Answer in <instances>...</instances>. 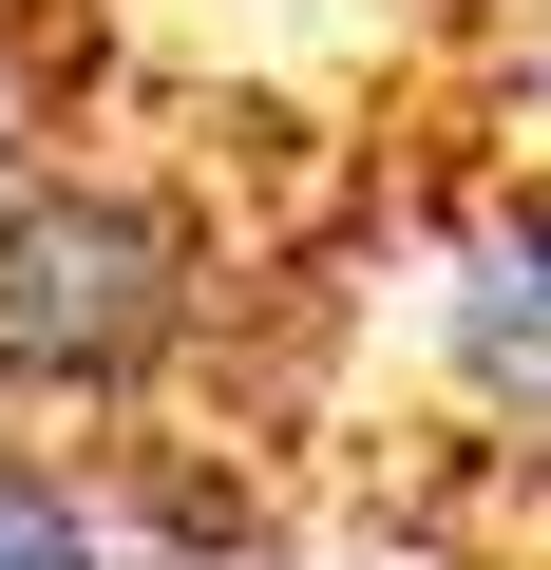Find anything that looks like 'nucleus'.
I'll list each match as a JSON object with an SVG mask.
<instances>
[{
    "instance_id": "obj_1",
    "label": "nucleus",
    "mask_w": 551,
    "mask_h": 570,
    "mask_svg": "<svg viewBox=\"0 0 551 570\" xmlns=\"http://www.w3.org/2000/svg\"><path fill=\"white\" fill-rule=\"evenodd\" d=\"M190 209L134 171H0V381L20 400H134L190 343Z\"/></svg>"
},
{
    "instance_id": "obj_2",
    "label": "nucleus",
    "mask_w": 551,
    "mask_h": 570,
    "mask_svg": "<svg viewBox=\"0 0 551 570\" xmlns=\"http://www.w3.org/2000/svg\"><path fill=\"white\" fill-rule=\"evenodd\" d=\"M456 362H475V400L551 419V209H532V228H494V247L456 266Z\"/></svg>"
},
{
    "instance_id": "obj_3",
    "label": "nucleus",
    "mask_w": 551,
    "mask_h": 570,
    "mask_svg": "<svg viewBox=\"0 0 551 570\" xmlns=\"http://www.w3.org/2000/svg\"><path fill=\"white\" fill-rule=\"evenodd\" d=\"M0 570H96L77 494H58V475H20V456H0Z\"/></svg>"
},
{
    "instance_id": "obj_4",
    "label": "nucleus",
    "mask_w": 551,
    "mask_h": 570,
    "mask_svg": "<svg viewBox=\"0 0 551 570\" xmlns=\"http://www.w3.org/2000/svg\"><path fill=\"white\" fill-rule=\"evenodd\" d=\"M0 171H39V115H20V39H0Z\"/></svg>"
}]
</instances>
